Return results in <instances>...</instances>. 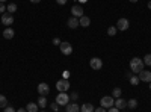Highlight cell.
<instances>
[{"mask_svg":"<svg viewBox=\"0 0 151 112\" xmlns=\"http://www.w3.org/2000/svg\"><path fill=\"white\" fill-rule=\"evenodd\" d=\"M26 111L27 112H38V103H27Z\"/></svg>","mask_w":151,"mask_h":112,"instance_id":"19","label":"cell"},{"mask_svg":"<svg viewBox=\"0 0 151 112\" xmlns=\"http://www.w3.org/2000/svg\"><path fill=\"white\" fill-rule=\"evenodd\" d=\"M127 106H129L130 109H136V108H137V100H136V98H132V100L127 102Z\"/></svg>","mask_w":151,"mask_h":112,"instance_id":"21","label":"cell"},{"mask_svg":"<svg viewBox=\"0 0 151 112\" xmlns=\"http://www.w3.org/2000/svg\"><path fill=\"white\" fill-rule=\"evenodd\" d=\"M30 2H32V3H40L41 0H30Z\"/></svg>","mask_w":151,"mask_h":112,"instance_id":"38","label":"cell"},{"mask_svg":"<svg viewBox=\"0 0 151 112\" xmlns=\"http://www.w3.org/2000/svg\"><path fill=\"white\" fill-rule=\"evenodd\" d=\"M67 26L70 29H77L80 26V23H79V18H76V17H70L68 21H67Z\"/></svg>","mask_w":151,"mask_h":112,"instance_id":"12","label":"cell"},{"mask_svg":"<svg viewBox=\"0 0 151 112\" xmlns=\"http://www.w3.org/2000/svg\"><path fill=\"white\" fill-rule=\"evenodd\" d=\"M77 98H79V94H77V92H71V94H70V100L76 102Z\"/></svg>","mask_w":151,"mask_h":112,"instance_id":"27","label":"cell"},{"mask_svg":"<svg viewBox=\"0 0 151 112\" xmlns=\"http://www.w3.org/2000/svg\"><path fill=\"white\" fill-rule=\"evenodd\" d=\"M0 2H2V3H5V2H6V0H0Z\"/></svg>","mask_w":151,"mask_h":112,"instance_id":"41","label":"cell"},{"mask_svg":"<svg viewBox=\"0 0 151 112\" xmlns=\"http://www.w3.org/2000/svg\"><path fill=\"white\" fill-rule=\"evenodd\" d=\"M94 111H95V108L91 103H85L80 106V112H94Z\"/></svg>","mask_w":151,"mask_h":112,"instance_id":"17","label":"cell"},{"mask_svg":"<svg viewBox=\"0 0 151 112\" xmlns=\"http://www.w3.org/2000/svg\"><path fill=\"white\" fill-rule=\"evenodd\" d=\"M6 106H8V98L0 94V108H6Z\"/></svg>","mask_w":151,"mask_h":112,"instance_id":"22","label":"cell"},{"mask_svg":"<svg viewBox=\"0 0 151 112\" xmlns=\"http://www.w3.org/2000/svg\"><path fill=\"white\" fill-rule=\"evenodd\" d=\"M56 103H58L59 106H67V105L70 103V95H68L67 92H59V94L56 95Z\"/></svg>","mask_w":151,"mask_h":112,"instance_id":"3","label":"cell"},{"mask_svg":"<svg viewBox=\"0 0 151 112\" xmlns=\"http://www.w3.org/2000/svg\"><path fill=\"white\" fill-rule=\"evenodd\" d=\"M41 112H45V111H41Z\"/></svg>","mask_w":151,"mask_h":112,"instance_id":"43","label":"cell"},{"mask_svg":"<svg viewBox=\"0 0 151 112\" xmlns=\"http://www.w3.org/2000/svg\"><path fill=\"white\" fill-rule=\"evenodd\" d=\"M144 67H145V64L141 58H133L130 61V71L134 73V74H139L144 70Z\"/></svg>","mask_w":151,"mask_h":112,"instance_id":"1","label":"cell"},{"mask_svg":"<svg viewBox=\"0 0 151 112\" xmlns=\"http://www.w3.org/2000/svg\"><path fill=\"white\" fill-rule=\"evenodd\" d=\"M129 27H130V21H129L127 18H119V20L116 21V29H118L119 32L127 30Z\"/></svg>","mask_w":151,"mask_h":112,"instance_id":"4","label":"cell"},{"mask_svg":"<svg viewBox=\"0 0 151 112\" xmlns=\"http://www.w3.org/2000/svg\"><path fill=\"white\" fill-rule=\"evenodd\" d=\"M142 61H144V64H145V65L151 67V55H150V53H148V55H145V58H144Z\"/></svg>","mask_w":151,"mask_h":112,"instance_id":"25","label":"cell"},{"mask_svg":"<svg viewBox=\"0 0 151 112\" xmlns=\"http://www.w3.org/2000/svg\"><path fill=\"white\" fill-rule=\"evenodd\" d=\"M71 14H73V17H76V18H80V17L85 15V14H83V8H82L80 5H74V6L71 8Z\"/></svg>","mask_w":151,"mask_h":112,"instance_id":"7","label":"cell"},{"mask_svg":"<svg viewBox=\"0 0 151 112\" xmlns=\"http://www.w3.org/2000/svg\"><path fill=\"white\" fill-rule=\"evenodd\" d=\"M6 11L9 12V14H14V12L17 11V5L15 3H11L9 6H6Z\"/></svg>","mask_w":151,"mask_h":112,"instance_id":"24","label":"cell"},{"mask_svg":"<svg viewBox=\"0 0 151 112\" xmlns=\"http://www.w3.org/2000/svg\"><path fill=\"white\" fill-rule=\"evenodd\" d=\"M129 2H132V3H136V2H137V0H129Z\"/></svg>","mask_w":151,"mask_h":112,"instance_id":"40","label":"cell"},{"mask_svg":"<svg viewBox=\"0 0 151 112\" xmlns=\"http://www.w3.org/2000/svg\"><path fill=\"white\" fill-rule=\"evenodd\" d=\"M113 105H115V98H113L112 95H104V97L101 98V106H103V108L109 109V108H112Z\"/></svg>","mask_w":151,"mask_h":112,"instance_id":"5","label":"cell"},{"mask_svg":"<svg viewBox=\"0 0 151 112\" xmlns=\"http://www.w3.org/2000/svg\"><path fill=\"white\" fill-rule=\"evenodd\" d=\"M60 43H62V41H60L59 38H55V40H53V44H56V46H60Z\"/></svg>","mask_w":151,"mask_h":112,"instance_id":"33","label":"cell"},{"mask_svg":"<svg viewBox=\"0 0 151 112\" xmlns=\"http://www.w3.org/2000/svg\"><path fill=\"white\" fill-rule=\"evenodd\" d=\"M3 112H15V109L12 106H6V108H3Z\"/></svg>","mask_w":151,"mask_h":112,"instance_id":"28","label":"cell"},{"mask_svg":"<svg viewBox=\"0 0 151 112\" xmlns=\"http://www.w3.org/2000/svg\"><path fill=\"white\" fill-rule=\"evenodd\" d=\"M148 9L151 11V0H150V2H148Z\"/></svg>","mask_w":151,"mask_h":112,"instance_id":"39","label":"cell"},{"mask_svg":"<svg viewBox=\"0 0 151 112\" xmlns=\"http://www.w3.org/2000/svg\"><path fill=\"white\" fill-rule=\"evenodd\" d=\"M139 82H141V80H139V77H137V76H132V77H130V83H132V85H137Z\"/></svg>","mask_w":151,"mask_h":112,"instance_id":"26","label":"cell"},{"mask_svg":"<svg viewBox=\"0 0 151 112\" xmlns=\"http://www.w3.org/2000/svg\"><path fill=\"white\" fill-rule=\"evenodd\" d=\"M52 111H55V112H58L59 111V105L55 102V103H52Z\"/></svg>","mask_w":151,"mask_h":112,"instance_id":"29","label":"cell"},{"mask_svg":"<svg viewBox=\"0 0 151 112\" xmlns=\"http://www.w3.org/2000/svg\"><path fill=\"white\" fill-rule=\"evenodd\" d=\"M56 2H58V5H65L68 0H56Z\"/></svg>","mask_w":151,"mask_h":112,"instance_id":"34","label":"cell"},{"mask_svg":"<svg viewBox=\"0 0 151 112\" xmlns=\"http://www.w3.org/2000/svg\"><path fill=\"white\" fill-rule=\"evenodd\" d=\"M132 76H133V73H132V71H129V73H125V77H129V79H130Z\"/></svg>","mask_w":151,"mask_h":112,"instance_id":"35","label":"cell"},{"mask_svg":"<svg viewBox=\"0 0 151 112\" xmlns=\"http://www.w3.org/2000/svg\"><path fill=\"white\" fill-rule=\"evenodd\" d=\"M38 106H40V108H45V106H47V98H45V95H40V97H38Z\"/></svg>","mask_w":151,"mask_h":112,"instance_id":"18","label":"cell"},{"mask_svg":"<svg viewBox=\"0 0 151 112\" xmlns=\"http://www.w3.org/2000/svg\"><path fill=\"white\" fill-rule=\"evenodd\" d=\"M65 112H80V106L76 102H71L65 106Z\"/></svg>","mask_w":151,"mask_h":112,"instance_id":"13","label":"cell"},{"mask_svg":"<svg viewBox=\"0 0 151 112\" xmlns=\"http://www.w3.org/2000/svg\"><path fill=\"white\" fill-rule=\"evenodd\" d=\"M56 90L59 92H67L70 90V80L68 79H64V77H62L60 80H58L56 82Z\"/></svg>","mask_w":151,"mask_h":112,"instance_id":"2","label":"cell"},{"mask_svg":"<svg viewBox=\"0 0 151 112\" xmlns=\"http://www.w3.org/2000/svg\"><path fill=\"white\" fill-rule=\"evenodd\" d=\"M5 11H6V6L0 2V14H5Z\"/></svg>","mask_w":151,"mask_h":112,"instance_id":"30","label":"cell"},{"mask_svg":"<svg viewBox=\"0 0 151 112\" xmlns=\"http://www.w3.org/2000/svg\"><path fill=\"white\" fill-rule=\"evenodd\" d=\"M94 112H107V111H106V108H103V106H101V108H97Z\"/></svg>","mask_w":151,"mask_h":112,"instance_id":"31","label":"cell"},{"mask_svg":"<svg viewBox=\"0 0 151 112\" xmlns=\"http://www.w3.org/2000/svg\"><path fill=\"white\" fill-rule=\"evenodd\" d=\"M79 23H80V26H82V27H88V26L91 24V18H89V17H86V15H83V17L79 18Z\"/></svg>","mask_w":151,"mask_h":112,"instance_id":"16","label":"cell"},{"mask_svg":"<svg viewBox=\"0 0 151 112\" xmlns=\"http://www.w3.org/2000/svg\"><path fill=\"white\" fill-rule=\"evenodd\" d=\"M107 112H119V109H116L115 106H112V108H109V111Z\"/></svg>","mask_w":151,"mask_h":112,"instance_id":"32","label":"cell"},{"mask_svg":"<svg viewBox=\"0 0 151 112\" xmlns=\"http://www.w3.org/2000/svg\"><path fill=\"white\" fill-rule=\"evenodd\" d=\"M2 23L5 24V26L11 27V24L14 23V17H12V14H9V12H5V14L2 15Z\"/></svg>","mask_w":151,"mask_h":112,"instance_id":"11","label":"cell"},{"mask_svg":"<svg viewBox=\"0 0 151 112\" xmlns=\"http://www.w3.org/2000/svg\"><path fill=\"white\" fill-rule=\"evenodd\" d=\"M89 65H91V68H92V70H100V68L103 67V61L100 59V58H91Z\"/></svg>","mask_w":151,"mask_h":112,"instance_id":"8","label":"cell"},{"mask_svg":"<svg viewBox=\"0 0 151 112\" xmlns=\"http://www.w3.org/2000/svg\"><path fill=\"white\" fill-rule=\"evenodd\" d=\"M113 106H115L116 109H119V111H121V109H124L125 106H127V102H125L124 98H121V97H119V98H116V100H115V105H113Z\"/></svg>","mask_w":151,"mask_h":112,"instance_id":"15","label":"cell"},{"mask_svg":"<svg viewBox=\"0 0 151 112\" xmlns=\"http://www.w3.org/2000/svg\"><path fill=\"white\" fill-rule=\"evenodd\" d=\"M38 92H40V95H47L48 92H50V86H48V83H45V82H41L40 85H38Z\"/></svg>","mask_w":151,"mask_h":112,"instance_id":"10","label":"cell"},{"mask_svg":"<svg viewBox=\"0 0 151 112\" xmlns=\"http://www.w3.org/2000/svg\"><path fill=\"white\" fill-rule=\"evenodd\" d=\"M68 76H70V73L65 71V73H64V79H68Z\"/></svg>","mask_w":151,"mask_h":112,"instance_id":"36","label":"cell"},{"mask_svg":"<svg viewBox=\"0 0 151 112\" xmlns=\"http://www.w3.org/2000/svg\"><path fill=\"white\" fill-rule=\"evenodd\" d=\"M116 32H118L116 26H110V27L107 29V35H109V36H113V35H116Z\"/></svg>","mask_w":151,"mask_h":112,"instance_id":"23","label":"cell"},{"mask_svg":"<svg viewBox=\"0 0 151 112\" xmlns=\"http://www.w3.org/2000/svg\"><path fill=\"white\" fill-rule=\"evenodd\" d=\"M139 80L141 82H147V83H150L151 82V71H148V70H142L141 73H139Z\"/></svg>","mask_w":151,"mask_h":112,"instance_id":"9","label":"cell"},{"mask_svg":"<svg viewBox=\"0 0 151 112\" xmlns=\"http://www.w3.org/2000/svg\"><path fill=\"white\" fill-rule=\"evenodd\" d=\"M17 112H27V111H26V109H24V108H21V109H18Z\"/></svg>","mask_w":151,"mask_h":112,"instance_id":"37","label":"cell"},{"mask_svg":"<svg viewBox=\"0 0 151 112\" xmlns=\"http://www.w3.org/2000/svg\"><path fill=\"white\" fill-rule=\"evenodd\" d=\"M121 94H122L121 88H118V86H116V88H113V91H112V97H113V98H119Z\"/></svg>","mask_w":151,"mask_h":112,"instance_id":"20","label":"cell"},{"mask_svg":"<svg viewBox=\"0 0 151 112\" xmlns=\"http://www.w3.org/2000/svg\"><path fill=\"white\" fill-rule=\"evenodd\" d=\"M150 90H151V82H150Z\"/></svg>","mask_w":151,"mask_h":112,"instance_id":"42","label":"cell"},{"mask_svg":"<svg viewBox=\"0 0 151 112\" xmlns=\"http://www.w3.org/2000/svg\"><path fill=\"white\" fill-rule=\"evenodd\" d=\"M60 52L64 53L65 56H70L71 53H73V46L70 44V43H67V41H64V43H60Z\"/></svg>","mask_w":151,"mask_h":112,"instance_id":"6","label":"cell"},{"mask_svg":"<svg viewBox=\"0 0 151 112\" xmlns=\"http://www.w3.org/2000/svg\"><path fill=\"white\" fill-rule=\"evenodd\" d=\"M14 35H15V30L12 27H6L3 30V38L5 40H12V38H14Z\"/></svg>","mask_w":151,"mask_h":112,"instance_id":"14","label":"cell"}]
</instances>
